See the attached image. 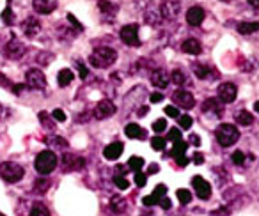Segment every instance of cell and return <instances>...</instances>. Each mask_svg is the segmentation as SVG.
Returning <instances> with one entry per match:
<instances>
[{
  "instance_id": "obj_5",
  "label": "cell",
  "mask_w": 259,
  "mask_h": 216,
  "mask_svg": "<svg viewBox=\"0 0 259 216\" xmlns=\"http://www.w3.org/2000/svg\"><path fill=\"white\" fill-rule=\"evenodd\" d=\"M25 85L30 89L43 90L47 89V78H45V73L41 69H29L25 73Z\"/></svg>"
},
{
  "instance_id": "obj_55",
  "label": "cell",
  "mask_w": 259,
  "mask_h": 216,
  "mask_svg": "<svg viewBox=\"0 0 259 216\" xmlns=\"http://www.w3.org/2000/svg\"><path fill=\"white\" fill-rule=\"evenodd\" d=\"M248 4H250L254 9H259V0H248Z\"/></svg>"
},
{
  "instance_id": "obj_6",
  "label": "cell",
  "mask_w": 259,
  "mask_h": 216,
  "mask_svg": "<svg viewBox=\"0 0 259 216\" xmlns=\"http://www.w3.org/2000/svg\"><path fill=\"white\" fill-rule=\"evenodd\" d=\"M119 34H121V39L124 44H128V46H141V39H139V27L135 25V23H132V25H124Z\"/></svg>"
},
{
  "instance_id": "obj_3",
  "label": "cell",
  "mask_w": 259,
  "mask_h": 216,
  "mask_svg": "<svg viewBox=\"0 0 259 216\" xmlns=\"http://www.w3.org/2000/svg\"><path fill=\"white\" fill-rule=\"evenodd\" d=\"M25 176V170H23L22 165L15 161H4L0 163V177L6 181V183H18V181L23 179Z\"/></svg>"
},
{
  "instance_id": "obj_14",
  "label": "cell",
  "mask_w": 259,
  "mask_h": 216,
  "mask_svg": "<svg viewBox=\"0 0 259 216\" xmlns=\"http://www.w3.org/2000/svg\"><path fill=\"white\" fill-rule=\"evenodd\" d=\"M180 2H176V0H167V2H163L162 8H160V13H162V16L165 20H176L178 15H180Z\"/></svg>"
},
{
  "instance_id": "obj_29",
  "label": "cell",
  "mask_w": 259,
  "mask_h": 216,
  "mask_svg": "<svg viewBox=\"0 0 259 216\" xmlns=\"http://www.w3.org/2000/svg\"><path fill=\"white\" fill-rule=\"evenodd\" d=\"M187 149H188V142H185L183 138H181V140L174 142L172 151H170V156H174V158H180V156H185Z\"/></svg>"
},
{
  "instance_id": "obj_41",
  "label": "cell",
  "mask_w": 259,
  "mask_h": 216,
  "mask_svg": "<svg viewBox=\"0 0 259 216\" xmlns=\"http://www.w3.org/2000/svg\"><path fill=\"white\" fill-rule=\"evenodd\" d=\"M48 144H55V147H66L68 145V142L64 140V138H59V137H52V138H48Z\"/></svg>"
},
{
  "instance_id": "obj_21",
  "label": "cell",
  "mask_w": 259,
  "mask_h": 216,
  "mask_svg": "<svg viewBox=\"0 0 259 216\" xmlns=\"http://www.w3.org/2000/svg\"><path fill=\"white\" fill-rule=\"evenodd\" d=\"M124 133L128 138H139V140H144V138L148 137V133H146L144 128L139 126V124H135V123L128 124V126L124 128Z\"/></svg>"
},
{
  "instance_id": "obj_13",
  "label": "cell",
  "mask_w": 259,
  "mask_h": 216,
  "mask_svg": "<svg viewBox=\"0 0 259 216\" xmlns=\"http://www.w3.org/2000/svg\"><path fill=\"white\" fill-rule=\"evenodd\" d=\"M22 30H23V34H25L27 37L34 39V37H36L37 34L41 32V23H39V20L34 18V16H29V18H27L25 22L22 23Z\"/></svg>"
},
{
  "instance_id": "obj_1",
  "label": "cell",
  "mask_w": 259,
  "mask_h": 216,
  "mask_svg": "<svg viewBox=\"0 0 259 216\" xmlns=\"http://www.w3.org/2000/svg\"><path fill=\"white\" fill-rule=\"evenodd\" d=\"M115 61H117V51H115L114 48H108V46L96 48L89 57V64L93 66V68H98V69L110 68Z\"/></svg>"
},
{
  "instance_id": "obj_23",
  "label": "cell",
  "mask_w": 259,
  "mask_h": 216,
  "mask_svg": "<svg viewBox=\"0 0 259 216\" xmlns=\"http://www.w3.org/2000/svg\"><path fill=\"white\" fill-rule=\"evenodd\" d=\"M181 50L188 55H199L202 51V46L197 39H187V41H183V44H181Z\"/></svg>"
},
{
  "instance_id": "obj_56",
  "label": "cell",
  "mask_w": 259,
  "mask_h": 216,
  "mask_svg": "<svg viewBox=\"0 0 259 216\" xmlns=\"http://www.w3.org/2000/svg\"><path fill=\"white\" fill-rule=\"evenodd\" d=\"M254 110L259 114V101H255V103H254Z\"/></svg>"
},
{
  "instance_id": "obj_16",
  "label": "cell",
  "mask_w": 259,
  "mask_h": 216,
  "mask_svg": "<svg viewBox=\"0 0 259 216\" xmlns=\"http://www.w3.org/2000/svg\"><path fill=\"white\" fill-rule=\"evenodd\" d=\"M204 18H206L204 9L199 8V6H194V8H190L187 11V22H188V25H192V27H199L204 22Z\"/></svg>"
},
{
  "instance_id": "obj_54",
  "label": "cell",
  "mask_w": 259,
  "mask_h": 216,
  "mask_svg": "<svg viewBox=\"0 0 259 216\" xmlns=\"http://www.w3.org/2000/svg\"><path fill=\"white\" fill-rule=\"evenodd\" d=\"M158 170H160V167H158V165H155V163H153V165L149 167L148 174H155V172H158Z\"/></svg>"
},
{
  "instance_id": "obj_52",
  "label": "cell",
  "mask_w": 259,
  "mask_h": 216,
  "mask_svg": "<svg viewBox=\"0 0 259 216\" xmlns=\"http://www.w3.org/2000/svg\"><path fill=\"white\" fill-rule=\"evenodd\" d=\"M188 142H190L192 145H195V147H197V145H201V138H199L197 135H190V138H188Z\"/></svg>"
},
{
  "instance_id": "obj_50",
  "label": "cell",
  "mask_w": 259,
  "mask_h": 216,
  "mask_svg": "<svg viewBox=\"0 0 259 216\" xmlns=\"http://www.w3.org/2000/svg\"><path fill=\"white\" fill-rule=\"evenodd\" d=\"M158 204L162 205V209H165V211H167V209L172 207V202H170V198H167V197H163L162 200L158 202Z\"/></svg>"
},
{
  "instance_id": "obj_37",
  "label": "cell",
  "mask_w": 259,
  "mask_h": 216,
  "mask_svg": "<svg viewBox=\"0 0 259 216\" xmlns=\"http://www.w3.org/2000/svg\"><path fill=\"white\" fill-rule=\"evenodd\" d=\"M114 183H115V186H117L119 190H128V188H130V181L126 179V177H122V176H115Z\"/></svg>"
},
{
  "instance_id": "obj_9",
  "label": "cell",
  "mask_w": 259,
  "mask_h": 216,
  "mask_svg": "<svg viewBox=\"0 0 259 216\" xmlns=\"http://www.w3.org/2000/svg\"><path fill=\"white\" fill-rule=\"evenodd\" d=\"M172 101L178 104V106H181V108H185V110H190V108H194L195 106V99H194V96H192L188 90H185V89H178V90H174V94H172Z\"/></svg>"
},
{
  "instance_id": "obj_34",
  "label": "cell",
  "mask_w": 259,
  "mask_h": 216,
  "mask_svg": "<svg viewBox=\"0 0 259 216\" xmlns=\"http://www.w3.org/2000/svg\"><path fill=\"white\" fill-rule=\"evenodd\" d=\"M30 216H50V211L43 204H36L30 211Z\"/></svg>"
},
{
  "instance_id": "obj_43",
  "label": "cell",
  "mask_w": 259,
  "mask_h": 216,
  "mask_svg": "<svg viewBox=\"0 0 259 216\" xmlns=\"http://www.w3.org/2000/svg\"><path fill=\"white\" fill-rule=\"evenodd\" d=\"M48 186H50V183H48V181H45V179H41V181H37V183H36V191H37V193H43V191L48 190Z\"/></svg>"
},
{
  "instance_id": "obj_11",
  "label": "cell",
  "mask_w": 259,
  "mask_h": 216,
  "mask_svg": "<svg viewBox=\"0 0 259 216\" xmlns=\"http://www.w3.org/2000/svg\"><path fill=\"white\" fill-rule=\"evenodd\" d=\"M4 53L8 55L9 59H13V61H18V59H22L23 53H25V46H23L18 39H15V37H13V39L6 44Z\"/></svg>"
},
{
  "instance_id": "obj_33",
  "label": "cell",
  "mask_w": 259,
  "mask_h": 216,
  "mask_svg": "<svg viewBox=\"0 0 259 216\" xmlns=\"http://www.w3.org/2000/svg\"><path fill=\"white\" fill-rule=\"evenodd\" d=\"M176 197L180 198V202L183 205H187V204H190V202H192V193L188 190H178L176 191Z\"/></svg>"
},
{
  "instance_id": "obj_53",
  "label": "cell",
  "mask_w": 259,
  "mask_h": 216,
  "mask_svg": "<svg viewBox=\"0 0 259 216\" xmlns=\"http://www.w3.org/2000/svg\"><path fill=\"white\" fill-rule=\"evenodd\" d=\"M176 163H178V167H187L188 165V158H187V156H180V158H176Z\"/></svg>"
},
{
  "instance_id": "obj_35",
  "label": "cell",
  "mask_w": 259,
  "mask_h": 216,
  "mask_svg": "<svg viewBox=\"0 0 259 216\" xmlns=\"http://www.w3.org/2000/svg\"><path fill=\"white\" fill-rule=\"evenodd\" d=\"M231 159H233V163L234 165H238V167H243L245 163V159H247V156H245V152H241V151H234L233 152V156H231Z\"/></svg>"
},
{
  "instance_id": "obj_40",
  "label": "cell",
  "mask_w": 259,
  "mask_h": 216,
  "mask_svg": "<svg viewBox=\"0 0 259 216\" xmlns=\"http://www.w3.org/2000/svg\"><path fill=\"white\" fill-rule=\"evenodd\" d=\"M146 183H148V176L142 172H135V184H137L139 188H144Z\"/></svg>"
},
{
  "instance_id": "obj_22",
  "label": "cell",
  "mask_w": 259,
  "mask_h": 216,
  "mask_svg": "<svg viewBox=\"0 0 259 216\" xmlns=\"http://www.w3.org/2000/svg\"><path fill=\"white\" fill-rule=\"evenodd\" d=\"M222 106L224 104L220 103L219 99H215V97H209V99H206L204 103H202V110L204 112H213L215 116H222Z\"/></svg>"
},
{
  "instance_id": "obj_17",
  "label": "cell",
  "mask_w": 259,
  "mask_h": 216,
  "mask_svg": "<svg viewBox=\"0 0 259 216\" xmlns=\"http://www.w3.org/2000/svg\"><path fill=\"white\" fill-rule=\"evenodd\" d=\"M165 193H167V186H165V184H158L151 195H148V197L142 198V204L148 205V207H149V205L158 204V202L162 200L163 197H165Z\"/></svg>"
},
{
  "instance_id": "obj_19",
  "label": "cell",
  "mask_w": 259,
  "mask_h": 216,
  "mask_svg": "<svg viewBox=\"0 0 259 216\" xmlns=\"http://www.w3.org/2000/svg\"><path fill=\"white\" fill-rule=\"evenodd\" d=\"M122 151H124V147H122L121 142H114V144L107 145V147L103 149V156H105V159L115 161V159H119V156L122 154Z\"/></svg>"
},
{
  "instance_id": "obj_18",
  "label": "cell",
  "mask_w": 259,
  "mask_h": 216,
  "mask_svg": "<svg viewBox=\"0 0 259 216\" xmlns=\"http://www.w3.org/2000/svg\"><path fill=\"white\" fill-rule=\"evenodd\" d=\"M169 82H170L169 73L163 71V69H155V71L151 73V83L156 89H165V87L169 85Z\"/></svg>"
},
{
  "instance_id": "obj_32",
  "label": "cell",
  "mask_w": 259,
  "mask_h": 216,
  "mask_svg": "<svg viewBox=\"0 0 259 216\" xmlns=\"http://www.w3.org/2000/svg\"><path fill=\"white\" fill-rule=\"evenodd\" d=\"M128 167L134 170V172H141V169L144 167V159L139 158V156H132V158L128 159Z\"/></svg>"
},
{
  "instance_id": "obj_4",
  "label": "cell",
  "mask_w": 259,
  "mask_h": 216,
  "mask_svg": "<svg viewBox=\"0 0 259 216\" xmlns=\"http://www.w3.org/2000/svg\"><path fill=\"white\" fill-rule=\"evenodd\" d=\"M55 167H57V156L52 151H43L37 154L36 158V170L41 176H47V174L54 172Z\"/></svg>"
},
{
  "instance_id": "obj_26",
  "label": "cell",
  "mask_w": 259,
  "mask_h": 216,
  "mask_svg": "<svg viewBox=\"0 0 259 216\" xmlns=\"http://www.w3.org/2000/svg\"><path fill=\"white\" fill-rule=\"evenodd\" d=\"M238 32L243 34V36L259 32V22H241V23H238Z\"/></svg>"
},
{
  "instance_id": "obj_28",
  "label": "cell",
  "mask_w": 259,
  "mask_h": 216,
  "mask_svg": "<svg viewBox=\"0 0 259 216\" xmlns=\"http://www.w3.org/2000/svg\"><path fill=\"white\" fill-rule=\"evenodd\" d=\"M73 82V71L71 69H61L57 75V83L59 87H68Z\"/></svg>"
},
{
  "instance_id": "obj_24",
  "label": "cell",
  "mask_w": 259,
  "mask_h": 216,
  "mask_svg": "<svg viewBox=\"0 0 259 216\" xmlns=\"http://www.w3.org/2000/svg\"><path fill=\"white\" fill-rule=\"evenodd\" d=\"M98 9H100L105 18H112V16H115V13H117V6L108 2V0H100V2H98Z\"/></svg>"
},
{
  "instance_id": "obj_51",
  "label": "cell",
  "mask_w": 259,
  "mask_h": 216,
  "mask_svg": "<svg viewBox=\"0 0 259 216\" xmlns=\"http://www.w3.org/2000/svg\"><path fill=\"white\" fill-rule=\"evenodd\" d=\"M192 159H194L195 165H202V163H204V156H202L201 152H195L194 158H192Z\"/></svg>"
},
{
  "instance_id": "obj_2",
  "label": "cell",
  "mask_w": 259,
  "mask_h": 216,
  "mask_svg": "<svg viewBox=\"0 0 259 216\" xmlns=\"http://www.w3.org/2000/svg\"><path fill=\"white\" fill-rule=\"evenodd\" d=\"M215 137H217V142H219L222 147H231L238 142L240 138V131L234 124H220L219 128L215 130Z\"/></svg>"
},
{
  "instance_id": "obj_59",
  "label": "cell",
  "mask_w": 259,
  "mask_h": 216,
  "mask_svg": "<svg viewBox=\"0 0 259 216\" xmlns=\"http://www.w3.org/2000/svg\"><path fill=\"white\" fill-rule=\"evenodd\" d=\"M0 216H6V214H2V212H0Z\"/></svg>"
},
{
  "instance_id": "obj_30",
  "label": "cell",
  "mask_w": 259,
  "mask_h": 216,
  "mask_svg": "<svg viewBox=\"0 0 259 216\" xmlns=\"http://www.w3.org/2000/svg\"><path fill=\"white\" fill-rule=\"evenodd\" d=\"M9 2H11V0H8V6H6V9L2 11V22H4L6 25L11 27L13 23H15V15H13V8Z\"/></svg>"
},
{
  "instance_id": "obj_15",
  "label": "cell",
  "mask_w": 259,
  "mask_h": 216,
  "mask_svg": "<svg viewBox=\"0 0 259 216\" xmlns=\"http://www.w3.org/2000/svg\"><path fill=\"white\" fill-rule=\"evenodd\" d=\"M62 167L66 170H82L85 167V159L80 158V156H75V154H64L61 159Z\"/></svg>"
},
{
  "instance_id": "obj_49",
  "label": "cell",
  "mask_w": 259,
  "mask_h": 216,
  "mask_svg": "<svg viewBox=\"0 0 259 216\" xmlns=\"http://www.w3.org/2000/svg\"><path fill=\"white\" fill-rule=\"evenodd\" d=\"M149 99H151V103H160V101H163V94L162 92H153L151 96H149Z\"/></svg>"
},
{
  "instance_id": "obj_57",
  "label": "cell",
  "mask_w": 259,
  "mask_h": 216,
  "mask_svg": "<svg viewBox=\"0 0 259 216\" xmlns=\"http://www.w3.org/2000/svg\"><path fill=\"white\" fill-rule=\"evenodd\" d=\"M2 116H4V108H2V104H0V119H2Z\"/></svg>"
},
{
  "instance_id": "obj_10",
  "label": "cell",
  "mask_w": 259,
  "mask_h": 216,
  "mask_svg": "<svg viewBox=\"0 0 259 216\" xmlns=\"http://www.w3.org/2000/svg\"><path fill=\"white\" fill-rule=\"evenodd\" d=\"M117 112V106H115L112 101L108 99H103L100 101V103L96 104V108H94V117L96 119H108V117H112L114 114Z\"/></svg>"
},
{
  "instance_id": "obj_27",
  "label": "cell",
  "mask_w": 259,
  "mask_h": 216,
  "mask_svg": "<svg viewBox=\"0 0 259 216\" xmlns=\"http://www.w3.org/2000/svg\"><path fill=\"white\" fill-rule=\"evenodd\" d=\"M234 121H236L240 126H250L254 123V116L247 110H240V112L234 114Z\"/></svg>"
},
{
  "instance_id": "obj_12",
  "label": "cell",
  "mask_w": 259,
  "mask_h": 216,
  "mask_svg": "<svg viewBox=\"0 0 259 216\" xmlns=\"http://www.w3.org/2000/svg\"><path fill=\"white\" fill-rule=\"evenodd\" d=\"M59 0H32V8L39 15H50L57 9Z\"/></svg>"
},
{
  "instance_id": "obj_47",
  "label": "cell",
  "mask_w": 259,
  "mask_h": 216,
  "mask_svg": "<svg viewBox=\"0 0 259 216\" xmlns=\"http://www.w3.org/2000/svg\"><path fill=\"white\" fill-rule=\"evenodd\" d=\"M76 68H78V71H80V78H83V80H85V78H87V75H89V69H87L85 66H83L80 61L76 62Z\"/></svg>"
},
{
  "instance_id": "obj_45",
  "label": "cell",
  "mask_w": 259,
  "mask_h": 216,
  "mask_svg": "<svg viewBox=\"0 0 259 216\" xmlns=\"http://www.w3.org/2000/svg\"><path fill=\"white\" fill-rule=\"evenodd\" d=\"M169 140H172V142L181 140V131L178 130V128H172V130L169 131Z\"/></svg>"
},
{
  "instance_id": "obj_25",
  "label": "cell",
  "mask_w": 259,
  "mask_h": 216,
  "mask_svg": "<svg viewBox=\"0 0 259 216\" xmlns=\"http://www.w3.org/2000/svg\"><path fill=\"white\" fill-rule=\"evenodd\" d=\"M126 200L121 197V195H114V197L110 198V209L112 212H117V214H121V212L126 211Z\"/></svg>"
},
{
  "instance_id": "obj_42",
  "label": "cell",
  "mask_w": 259,
  "mask_h": 216,
  "mask_svg": "<svg viewBox=\"0 0 259 216\" xmlns=\"http://www.w3.org/2000/svg\"><path fill=\"white\" fill-rule=\"evenodd\" d=\"M229 214H231V209L226 207V205H222V207L211 211V214H209V216H229Z\"/></svg>"
},
{
  "instance_id": "obj_48",
  "label": "cell",
  "mask_w": 259,
  "mask_h": 216,
  "mask_svg": "<svg viewBox=\"0 0 259 216\" xmlns=\"http://www.w3.org/2000/svg\"><path fill=\"white\" fill-rule=\"evenodd\" d=\"M68 22L71 23L73 27H76V30H80V32H82V30H83L82 23H78V20H76V18H75V16H73V15H68Z\"/></svg>"
},
{
  "instance_id": "obj_7",
  "label": "cell",
  "mask_w": 259,
  "mask_h": 216,
  "mask_svg": "<svg viewBox=\"0 0 259 216\" xmlns=\"http://www.w3.org/2000/svg\"><path fill=\"white\" fill-rule=\"evenodd\" d=\"M192 188H194L195 195H197L199 198H202V200H208V198L211 197V184H209L204 177H201V176L192 177Z\"/></svg>"
},
{
  "instance_id": "obj_8",
  "label": "cell",
  "mask_w": 259,
  "mask_h": 216,
  "mask_svg": "<svg viewBox=\"0 0 259 216\" xmlns=\"http://www.w3.org/2000/svg\"><path fill=\"white\" fill-rule=\"evenodd\" d=\"M238 96V89L234 83L231 82H226V83H220L219 87V101L222 104H227V103H233Z\"/></svg>"
},
{
  "instance_id": "obj_36",
  "label": "cell",
  "mask_w": 259,
  "mask_h": 216,
  "mask_svg": "<svg viewBox=\"0 0 259 216\" xmlns=\"http://www.w3.org/2000/svg\"><path fill=\"white\" fill-rule=\"evenodd\" d=\"M165 138H162V137H153L151 138V147H153V151H163L165 149Z\"/></svg>"
},
{
  "instance_id": "obj_20",
  "label": "cell",
  "mask_w": 259,
  "mask_h": 216,
  "mask_svg": "<svg viewBox=\"0 0 259 216\" xmlns=\"http://www.w3.org/2000/svg\"><path fill=\"white\" fill-rule=\"evenodd\" d=\"M194 73L197 78L201 80H206V78H219V71L213 68H209V66H201V64H194Z\"/></svg>"
},
{
  "instance_id": "obj_58",
  "label": "cell",
  "mask_w": 259,
  "mask_h": 216,
  "mask_svg": "<svg viewBox=\"0 0 259 216\" xmlns=\"http://www.w3.org/2000/svg\"><path fill=\"white\" fill-rule=\"evenodd\" d=\"M222 2H231V0H222Z\"/></svg>"
},
{
  "instance_id": "obj_39",
  "label": "cell",
  "mask_w": 259,
  "mask_h": 216,
  "mask_svg": "<svg viewBox=\"0 0 259 216\" xmlns=\"http://www.w3.org/2000/svg\"><path fill=\"white\" fill-rule=\"evenodd\" d=\"M165 128H167L165 119H158L153 123V131H155V133H162V131H165Z\"/></svg>"
},
{
  "instance_id": "obj_31",
  "label": "cell",
  "mask_w": 259,
  "mask_h": 216,
  "mask_svg": "<svg viewBox=\"0 0 259 216\" xmlns=\"http://www.w3.org/2000/svg\"><path fill=\"white\" fill-rule=\"evenodd\" d=\"M169 76L176 85H185V83H187V76H185V73L181 71V69H174Z\"/></svg>"
},
{
  "instance_id": "obj_46",
  "label": "cell",
  "mask_w": 259,
  "mask_h": 216,
  "mask_svg": "<svg viewBox=\"0 0 259 216\" xmlns=\"http://www.w3.org/2000/svg\"><path fill=\"white\" fill-rule=\"evenodd\" d=\"M165 114L169 117H174V119H178V117H180V110H178L176 106H165Z\"/></svg>"
},
{
  "instance_id": "obj_44",
  "label": "cell",
  "mask_w": 259,
  "mask_h": 216,
  "mask_svg": "<svg viewBox=\"0 0 259 216\" xmlns=\"http://www.w3.org/2000/svg\"><path fill=\"white\" fill-rule=\"evenodd\" d=\"M52 117H54V121H59V123H64L66 121V114L62 110H59V108L52 112Z\"/></svg>"
},
{
  "instance_id": "obj_38",
  "label": "cell",
  "mask_w": 259,
  "mask_h": 216,
  "mask_svg": "<svg viewBox=\"0 0 259 216\" xmlns=\"http://www.w3.org/2000/svg\"><path fill=\"white\" fill-rule=\"evenodd\" d=\"M178 123H180V126L183 128V130H190L194 121H192L190 116H180L178 117Z\"/></svg>"
}]
</instances>
